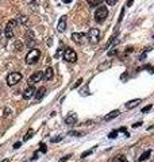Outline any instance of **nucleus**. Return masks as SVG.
<instances>
[{"instance_id":"1","label":"nucleus","mask_w":154,"mask_h":162,"mask_svg":"<svg viewBox=\"0 0 154 162\" xmlns=\"http://www.w3.org/2000/svg\"><path fill=\"white\" fill-rule=\"evenodd\" d=\"M41 57V52L38 49H31L30 52L27 53V55H26V63L27 65H34V63L38 62V59H39Z\"/></svg>"},{"instance_id":"2","label":"nucleus","mask_w":154,"mask_h":162,"mask_svg":"<svg viewBox=\"0 0 154 162\" xmlns=\"http://www.w3.org/2000/svg\"><path fill=\"white\" fill-rule=\"evenodd\" d=\"M108 16V10L104 6L97 7V10L95 11V20L97 23H103L105 20V18Z\"/></svg>"},{"instance_id":"3","label":"nucleus","mask_w":154,"mask_h":162,"mask_svg":"<svg viewBox=\"0 0 154 162\" xmlns=\"http://www.w3.org/2000/svg\"><path fill=\"white\" fill-rule=\"evenodd\" d=\"M87 37H88V39H89V42H91V43L96 45L97 42L100 41V30H99V28H91V30L88 31Z\"/></svg>"},{"instance_id":"4","label":"nucleus","mask_w":154,"mask_h":162,"mask_svg":"<svg viewBox=\"0 0 154 162\" xmlns=\"http://www.w3.org/2000/svg\"><path fill=\"white\" fill-rule=\"evenodd\" d=\"M20 80H22V74L18 73V72H12V73H10L7 76V85L12 87V85L18 84Z\"/></svg>"},{"instance_id":"5","label":"nucleus","mask_w":154,"mask_h":162,"mask_svg":"<svg viewBox=\"0 0 154 162\" xmlns=\"http://www.w3.org/2000/svg\"><path fill=\"white\" fill-rule=\"evenodd\" d=\"M64 59H65L66 62H76V59H77L76 52L72 50L70 48H66L65 52H64Z\"/></svg>"},{"instance_id":"6","label":"nucleus","mask_w":154,"mask_h":162,"mask_svg":"<svg viewBox=\"0 0 154 162\" xmlns=\"http://www.w3.org/2000/svg\"><path fill=\"white\" fill-rule=\"evenodd\" d=\"M16 26V20H10L8 22V24L6 26V28H4V34H6V38H14V28Z\"/></svg>"},{"instance_id":"7","label":"nucleus","mask_w":154,"mask_h":162,"mask_svg":"<svg viewBox=\"0 0 154 162\" xmlns=\"http://www.w3.org/2000/svg\"><path fill=\"white\" fill-rule=\"evenodd\" d=\"M26 43H27L28 48H31V46L34 45V42H35V34H34L31 30H27V33H26Z\"/></svg>"},{"instance_id":"8","label":"nucleus","mask_w":154,"mask_h":162,"mask_svg":"<svg viewBox=\"0 0 154 162\" xmlns=\"http://www.w3.org/2000/svg\"><path fill=\"white\" fill-rule=\"evenodd\" d=\"M34 95H35V88H34V85H30V87H27V88L24 89V92H23V99H24V100H30Z\"/></svg>"},{"instance_id":"9","label":"nucleus","mask_w":154,"mask_h":162,"mask_svg":"<svg viewBox=\"0 0 154 162\" xmlns=\"http://www.w3.org/2000/svg\"><path fill=\"white\" fill-rule=\"evenodd\" d=\"M41 80H44V73H42V72H35V73L31 74V77L28 78V81H30V85L37 84L38 81H41Z\"/></svg>"},{"instance_id":"10","label":"nucleus","mask_w":154,"mask_h":162,"mask_svg":"<svg viewBox=\"0 0 154 162\" xmlns=\"http://www.w3.org/2000/svg\"><path fill=\"white\" fill-rule=\"evenodd\" d=\"M84 34L83 33H73V34H72V39H73V42H76V43H83V42H84Z\"/></svg>"},{"instance_id":"11","label":"nucleus","mask_w":154,"mask_h":162,"mask_svg":"<svg viewBox=\"0 0 154 162\" xmlns=\"http://www.w3.org/2000/svg\"><path fill=\"white\" fill-rule=\"evenodd\" d=\"M58 31L59 33H64L66 30V16H61V19H59V22H58Z\"/></svg>"},{"instance_id":"12","label":"nucleus","mask_w":154,"mask_h":162,"mask_svg":"<svg viewBox=\"0 0 154 162\" xmlns=\"http://www.w3.org/2000/svg\"><path fill=\"white\" fill-rule=\"evenodd\" d=\"M76 122H77V115L76 114H70V115H68V116L65 118V123L66 124H69V126L76 124Z\"/></svg>"},{"instance_id":"13","label":"nucleus","mask_w":154,"mask_h":162,"mask_svg":"<svg viewBox=\"0 0 154 162\" xmlns=\"http://www.w3.org/2000/svg\"><path fill=\"white\" fill-rule=\"evenodd\" d=\"M53 76H54V72H53V68H48V69L45 70V73H44V80L45 81H50L51 78H53Z\"/></svg>"},{"instance_id":"14","label":"nucleus","mask_w":154,"mask_h":162,"mask_svg":"<svg viewBox=\"0 0 154 162\" xmlns=\"http://www.w3.org/2000/svg\"><path fill=\"white\" fill-rule=\"evenodd\" d=\"M45 92H46V88L45 87H42V88L38 89V91H35V99H37V101L41 100L42 97L45 96Z\"/></svg>"},{"instance_id":"15","label":"nucleus","mask_w":154,"mask_h":162,"mask_svg":"<svg viewBox=\"0 0 154 162\" xmlns=\"http://www.w3.org/2000/svg\"><path fill=\"white\" fill-rule=\"evenodd\" d=\"M119 114H121V112H119L118 109H115V111H112V112H110L108 115H105V116H104V120L108 122V120H111V119H114V118L119 116Z\"/></svg>"},{"instance_id":"16","label":"nucleus","mask_w":154,"mask_h":162,"mask_svg":"<svg viewBox=\"0 0 154 162\" xmlns=\"http://www.w3.org/2000/svg\"><path fill=\"white\" fill-rule=\"evenodd\" d=\"M141 103V99H135V100H131V101H128V103L126 104V108L127 109H131V108H134V107H136Z\"/></svg>"},{"instance_id":"17","label":"nucleus","mask_w":154,"mask_h":162,"mask_svg":"<svg viewBox=\"0 0 154 162\" xmlns=\"http://www.w3.org/2000/svg\"><path fill=\"white\" fill-rule=\"evenodd\" d=\"M88 2V4L91 6L92 8H95V7H97V6H100V4L104 2V0H87Z\"/></svg>"},{"instance_id":"18","label":"nucleus","mask_w":154,"mask_h":162,"mask_svg":"<svg viewBox=\"0 0 154 162\" xmlns=\"http://www.w3.org/2000/svg\"><path fill=\"white\" fill-rule=\"evenodd\" d=\"M151 155V150H147V151H145L142 155L139 157V162H142V161H145V159H147Z\"/></svg>"},{"instance_id":"19","label":"nucleus","mask_w":154,"mask_h":162,"mask_svg":"<svg viewBox=\"0 0 154 162\" xmlns=\"http://www.w3.org/2000/svg\"><path fill=\"white\" fill-rule=\"evenodd\" d=\"M112 162H127V158L126 157H123V155H118V157H115V158L112 159Z\"/></svg>"},{"instance_id":"20","label":"nucleus","mask_w":154,"mask_h":162,"mask_svg":"<svg viewBox=\"0 0 154 162\" xmlns=\"http://www.w3.org/2000/svg\"><path fill=\"white\" fill-rule=\"evenodd\" d=\"M15 49L18 50V52H20V50H23V43L20 41H16L15 42Z\"/></svg>"},{"instance_id":"21","label":"nucleus","mask_w":154,"mask_h":162,"mask_svg":"<svg viewBox=\"0 0 154 162\" xmlns=\"http://www.w3.org/2000/svg\"><path fill=\"white\" fill-rule=\"evenodd\" d=\"M33 134H34V130H33V129H30V130H28V133L24 135V138H23V139H24V140L30 139V138H31V136H33Z\"/></svg>"},{"instance_id":"22","label":"nucleus","mask_w":154,"mask_h":162,"mask_svg":"<svg viewBox=\"0 0 154 162\" xmlns=\"http://www.w3.org/2000/svg\"><path fill=\"white\" fill-rule=\"evenodd\" d=\"M19 22L22 23V24H27V22H28V19L26 18V16H23V15H20L19 16Z\"/></svg>"},{"instance_id":"23","label":"nucleus","mask_w":154,"mask_h":162,"mask_svg":"<svg viewBox=\"0 0 154 162\" xmlns=\"http://www.w3.org/2000/svg\"><path fill=\"white\" fill-rule=\"evenodd\" d=\"M93 153V149H91V150H87V151H84L83 154H81V158H85V157H88L89 154H92Z\"/></svg>"},{"instance_id":"24","label":"nucleus","mask_w":154,"mask_h":162,"mask_svg":"<svg viewBox=\"0 0 154 162\" xmlns=\"http://www.w3.org/2000/svg\"><path fill=\"white\" fill-rule=\"evenodd\" d=\"M116 136H118V130H115V131H111L110 135H108V138L112 139V138H116Z\"/></svg>"},{"instance_id":"25","label":"nucleus","mask_w":154,"mask_h":162,"mask_svg":"<svg viewBox=\"0 0 154 162\" xmlns=\"http://www.w3.org/2000/svg\"><path fill=\"white\" fill-rule=\"evenodd\" d=\"M69 135H73V136H81L83 134H81V133H79V131H70V133H69Z\"/></svg>"},{"instance_id":"26","label":"nucleus","mask_w":154,"mask_h":162,"mask_svg":"<svg viewBox=\"0 0 154 162\" xmlns=\"http://www.w3.org/2000/svg\"><path fill=\"white\" fill-rule=\"evenodd\" d=\"M111 65V61H108L107 63H104V65H101V66H99V70H101V69H105V68H108Z\"/></svg>"},{"instance_id":"27","label":"nucleus","mask_w":154,"mask_h":162,"mask_svg":"<svg viewBox=\"0 0 154 162\" xmlns=\"http://www.w3.org/2000/svg\"><path fill=\"white\" fill-rule=\"evenodd\" d=\"M62 138L61 136H55V138H51V143H55V142H59Z\"/></svg>"},{"instance_id":"28","label":"nucleus","mask_w":154,"mask_h":162,"mask_svg":"<svg viewBox=\"0 0 154 162\" xmlns=\"http://www.w3.org/2000/svg\"><path fill=\"white\" fill-rule=\"evenodd\" d=\"M81 83H83V78H79V80H77V83H76V84H74L72 88H73V89H74V88H77V87H79V85H80Z\"/></svg>"},{"instance_id":"29","label":"nucleus","mask_w":154,"mask_h":162,"mask_svg":"<svg viewBox=\"0 0 154 162\" xmlns=\"http://www.w3.org/2000/svg\"><path fill=\"white\" fill-rule=\"evenodd\" d=\"M107 4H110V6H114V4H116L118 0H105Z\"/></svg>"},{"instance_id":"30","label":"nucleus","mask_w":154,"mask_h":162,"mask_svg":"<svg viewBox=\"0 0 154 162\" xmlns=\"http://www.w3.org/2000/svg\"><path fill=\"white\" fill-rule=\"evenodd\" d=\"M46 150H48V149H46V144L45 143H41V151L42 153H46Z\"/></svg>"},{"instance_id":"31","label":"nucleus","mask_w":154,"mask_h":162,"mask_svg":"<svg viewBox=\"0 0 154 162\" xmlns=\"http://www.w3.org/2000/svg\"><path fill=\"white\" fill-rule=\"evenodd\" d=\"M151 109V105H147V107H145L143 109H142V112L145 114V112H147V111H150Z\"/></svg>"},{"instance_id":"32","label":"nucleus","mask_w":154,"mask_h":162,"mask_svg":"<svg viewBox=\"0 0 154 162\" xmlns=\"http://www.w3.org/2000/svg\"><path fill=\"white\" fill-rule=\"evenodd\" d=\"M69 158H70V155H66V157H64L62 159H59V162H65V161H68Z\"/></svg>"},{"instance_id":"33","label":"nucleus","mask_w":154,"mask_h":162,"mask_svg":"<svg viewBox=\"0 0 154 162\" xmlns=\"http://www.w3.org/2000/svg\"><path fill=\"white\" fill-rule=\"evenodd\" d=\"M141 124H142V122H138V123H134V124H132V127H134V129H136V127H139Z\"/></svg>"},{"instance_id":"34","label":"nucleus","mask_w":154,"mask_h":162,"mask_svg":"<svg viewBox=\"0 0 154 162\" xmlns=\"http://www.w3.org/2000/svg\"><path fill=\"white\" fill-rule=\"evenodd\" d=\"M20 147V142H16L15 144H14V149H19Z\"/></svg>"},{"instance_id":"35","label":"nucleus","mask_w":154,"mask_h":162,"mask_svg":"<svg viewBox=\"0 0 154 162\" xmlns=\"http://www.w3.org/2000/svg\"><path fill=\"white\" fill-rule=\"evenodd\" d=\"M46 43H48L49 46H51V43H53V39H51V38H49V39H48V42H46Z\"/></svg>"},{"instance_id":"36","label":"nucleus","mask_w":154,"mask_h":162,"mask_svg":"<svg viewBox=\"0 0 154 162\" xmlns=\"http://www.w3.org/2000/svg\"><path fill=\"white\" fill-rule=\"evenodd\" d=\"M112 49H114V48H112ZM115 53H116V50L114 49V50H111V52H108V55H112V54H115Z\"/></svg>"},{"instance_id":"37","label":"nucleus","mask_w":154,"mask_h":162,"mask_svg":"<svg viewBox=\"0 0 154 162\" xmlns=\"http://www.w3.org/2000/svg\"><path fill=\"white\" fill-rule=\"evenodd\" d=\"M132 2H134V0H128V2H127V6H128V7L132 6Z\"/></svg>"},{"instance_id":"38","label":"nucleus","mask_w":154,"mask_h":162,"mask_svg":"<svg viewBox=\"0 0 154 162\" xmlns=\"http://www.w3.org/2000/svg\"><path fill=\"white\" fill-rule=\"evenodd\" d=\"M62 2L65 3V4H68V3H72V0H62Z\"/></svg>"},{"instance_id":"39","label":"nucleus","mask_w":154,"mask_h":162,"mask_svg":"<svg viewBox=\"0 0 154 162\" xmlns=\"http://www.w3.org/2000/svg\"><path fill=\"white\" fill-rule=\"evenodd\" d=\"M0 162H10V159H3V161H0Z\"/></svg>"}]
</instances>
